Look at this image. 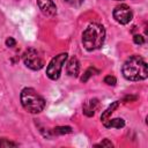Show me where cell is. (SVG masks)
<instances>
[{"instance_id": "obj_15", "label": "cell", "mask_w": 148, "mask_h": 148, "mask_svg": "<svg viewBox=\"0 0 148 148\" xmlns=\"http://www.w3.org/2000/svg\"><path fill=\"white\" fill-rule=\"evenodd\" d=\"M104 83H106L108 86H116L117 83V79L112 75H106L104 77Z\"/></svg>"}, {"instance_id": "obj_2", "label": "cell", "mask_w": 148, "mask_h": 148, "mask_svg": "<svg viewBox=\"0 0 148 148\" xmlns=\"http://www.w3.org/2000/svg\"><path fill=\"white\" fill-rule=\"evenodd\" d=\"M105 39V29L102 24L91 23L82 34V44L87 51H94L102 47Z\"/></svg>"}, {"instance_id": "obj_12", "label": "cell", "mask_w": 148, "mask_h": 148, "mask_svg": "<svg viewBox=\"0 0 148 148\" xmlns=\"http://www.w3.org/2000/svg\"><path fill=\"white\" fill-rule=\"evenodd\" d=\"M72 132H73V130H72V127H69V126H57V127H54V128L52 130V133L56 134V135L69 134V133H72Z\"/></svg>"}, {"instance_id": "obj_3", "label": "cell", "mask_w": 148, "mask_h": 148, "mask_svg": "<svg viewBox=\"0 0 148 148\" xmlns=\"http://www.w3.org/2000/svg\"><path fill=\"white\" fill-rule=\"evenodd\" d=\"M21 104L30 113H39L45 108V99L32 88H24L20 95Z\"/></svg>"}, {"instance_id": "obj_9", "label": "cell", "mask_w": 148, "mask_h": 148, "mask_svg": "<svg viewBox=\"0 0 148 148\" xmlns=\"http://www.w3.org/2000/svg\"><path fill=\"white\" fill-rule=\"evenodd\" d=\"M98 104H99V103H98V99H97V98H92V99H89V101L84 102V104H83V106H82L83 113H84L87 117L94 116L95 110L97 109Z\"/></svg>"}, {"instance_id": "obj_8", "label": "cell", "mask_w": 148, "mask_h": 148, "mask_svg": "<svg viewBox=\"0 0 148 148\" xmlns=\"http://www.w3.org/2000/svg\"><path fill=\"white\" fill-rule=\"evenodd\" d=\"M79 71H80V62L77 60L76 57H72L68 62H67V66H66V72L69 76H74L76 77L77 74H79Z\"/></svg>"}, {"instance_id": "obj_16", "label": "cell", "mask_w": 148, "mask_h": 148, "mask_svg": "<svg viewBox=\"0 0 148 148\" xmlns=\"http://www.w3.org/2000/svg\"><path fill=\"white\" fill-rule=\"evenodd\" d=\"M133 42H134L136 45H142V44H145V37L141 36V35H134Z\"/></svg>"}, {"instance_id": "obj_17", "label": "cell", "mask_w": 148, "mask_h": 148, "mask_svg": "<svg viewBox=\"0 0 148 148\" xmlns=\"http://www.w3.org/2000/svg\"><path fill=\"white\" fill-rule=\"evenodd\" d=\"M95 147H113V145H112V142L109 140V139H104L101 143H97V145H95Z\"/></svg>"}, {"instance_id": "obj_18", "label": "cell", "mask_w": 148, "mask_h": 148, "mask_svg": "<svg viewBox=\"0 0 148 148\" xmlns=\"http://www.w3.org/2000/svg\"><path fill=\"white\" fill-rule=\"evenodd\" d=\"M5 43H6V46H8V47H14L16 45V40L13 37H8Z\"/></svg>"}, {"instance_id": "obj_6", "label": "cell", "mask_w": 148, "mask_h": 148, "mask_svg": "<svg viewBox=\"0 0 148 148\" xmlns=\"http://www.w3.org/2000/svg\"><path fill=\"white\" fill-rule=\"evenodd\" d=\"M113 17H114V20L118 23H120V24H127L132 20L133 13H132L131 8L127 5L123 3V5L117 6L113 9Z\"/></svg>"}, {"instance_id": "obj_14", "label": "cell", "mask_w": 148, "mask_h": 148, "mask_svg": "<svg viewBox=\"0 0 148 148\" xmlns=\"http://www.w3.org/2000/svg\"><path fill=\"white\" fill-rule=\"evenodd\" d=\"M18 145L16 142H13V141H9L5 138L0 139V148H8V147H17Z\"/></svg>"}, {"instance_id": "obj_10", "label": "cell", "mask_w": 148, "mask_h": 148, "mask_svg": "<svg viewBox=\"0 0 148 148\" xmlns=\"http://www.w3.org/2000/svg\"><path fill=\"white\" fill-rule=\"evenodd\" d=\"M104 123V126L106 128H111V127H114V128H121L125 126V121L124 119L121 118H113V119H106Z\"/></svg>"}, {"instance_id": "obj_19", "label": "cell", "mask_w": 148, "mask_h": 148, "mask_svg": "<svg viewBox=\"0 0 148 148\" xmlns=\"http://www.w3.org/2000/svg\"><path fill=\"white\" fill-rule=\"evenodd\" d=\"M66 1H68V2H71V1H72V0H66Z\"/></svg>"}, {"instance_id": "obj_1", "label": "cell", "mask_w": 148, "mask_h": 148, "mask_svg": "<svg viewBox=\"0 0 148 148\" xmlns=\"http://www.w3.org/2000/svg\"><path fill=\"white\" fill-rule=\"evenodd\" d=\"M121 72L126 80L141 81L148 76V66L142 57L134 54L124 62Z\"/></svg>"}, {"instance_id": "obj_5", "label": "cell", "mask_w": 148, "mask_h": 148, "mask_svg": "<svg viewBox=\"0 0 148 148\" xmlns=\"http://www.w3.org/2000/svg\"><path fill=\"white\" fill-rule=\"evenodd\" d=\"M23 61H24V65L32 71H39L40 68L44 67V60L35 49H28L24 52Z\"/></svg>"}, {"instance_id": "obj_11", "label": "cell", "mask_w": 148, "mask_h": 148, "mask_svg": "<svg viewBox=\"0 0 148 148\" xmlns=\"http://www.w3.org/2000/svg\"><path fill=\"white\" fill-rule=\"evenodd\" d=\"M118 106H119V102H118V101L111 103V104L109 105V108H108L105 111H103V113H102V116H101V120H102V121H105L106 119H109L110 116L112 114V112H113Z\"/></svg>"}, {"instance_id": "obj_7", "label": "cell", "mask_w": 148, "mask_h": 148, "mask_svg": "<svg viewBox=\"0 0 148 148\" xmlns=\"http://www.w3.org/2000/svg\"><path fill=\"white\" fill-rule=\"evenodd\" d=\"M40 12L46 16H53L57 14L56 3L52 0H36Z\"/></svg>"}, {"instance_id": "obj_13", "label": "cell", "mask_w": 148, "mask_h": 148, "mask_svg": "<svg viewBox=\"0 0 148 148\" xmlns=\"http://www.w3.org/2000/svg\"><path fill=\"white\" fill-rule=\"evenodd\" d=\"M98 73H99V71H98V69H96L95 67H89V68L84 72L83 76L81 77V81H82V82H87V81H88V79H89L91 75H94V74H98Z\"/></svg>"}, {"instance_id": "obj_4", "label": "cell", "mask_w": 148, "mask_h": 148, "mask_svg": "<svg viewBox=\"0 0 148 148\" xmlns=\"http://www.w3.org/2000/svg\"><path fill=\"white\" fill-rule=\"evenodd\" d=\"M68 54L66 52L60 53L58 56H56L54 58H52V60L49 62L47 67H46V75L49 79L51 80H58L60 76V72L61 68L65 64V61L67 60Z\"/></svg>"}]
</instances>
